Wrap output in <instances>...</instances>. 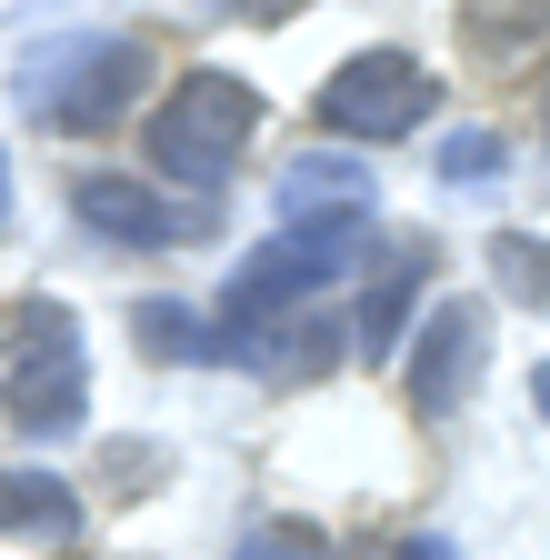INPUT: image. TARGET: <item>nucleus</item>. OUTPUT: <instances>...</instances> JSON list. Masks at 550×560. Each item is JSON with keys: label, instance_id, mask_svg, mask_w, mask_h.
<instances>
[{"label": "nucleus", "instance_id": "1", "mask_svg": "<svg viewBox=\"0 0 550 560\" xmlns=\"http://www.w3.org/2000/svg\"><path fill=\"white\" fill-rule=\"evenodd\" d=\"M81 410H91V340H81V320L60 301H21L11 320H0V420L31 431V441H60V431H81Z\"/></svg>", "mask_w": 550, "mask_h": 560}, {"label": "nucleus", "instance_id": "2", "mask_svg": "<svg viewBox=\"0 0 550 560\" xmlns=\"http://www.w3.org/2000/svg\"><path fill=\"white\" fill-rule=\"evenodd\" d=\"M250 130H260V91L231 81V70H190V81L151 110L141 151H151V171L180 180V190H221V180L241 171V151H250Z\"/></svg>", "mask_w": 550, "mask_h": 560}, {"label": "nucleus", "instance_id": "3", "mask_svg": "<svg viewBox=\"0 0 550 560\" xmlns=\"http://www.w3.org/2000/svg\"><path fill=\"white\" fill-rule=\"evenodd\" d=\"M141 81H151V50L130 40V31H60L50 50L21 60V101L50 130H101V120H120Z\"/></svg>", "mask_w": 550, "mask_h": 560}, {"label": "nucleus", "instance_id": "4", "mask_svg": "<svg viewBox=\"0 0 550 560\" xmlns=\"http://www.w3.org/2000/svg\"><path fill=\"white\" fill-rule=\"evenodd\" d=\"M431 101H441V81L410 50H351L320 81V120L340 130V140H400V130H421L431 120Z\"/></svg>", "mask_w": 550, "mask_h": 560}, {"label": "nucleus", "instance_id": "5", "mask_svg": "<svg viewBox=\"0 0 550 560\" xmlns=\"http://www.w3.org/2000/svg\"><path fill=\"white\" fill-rule=\"evenodd\" d=\"M71 210L101 241H120V250H180V241L211 231V200H161L151 180H120V171H81Z\"/></svg>", "mask_w": 550, "mask_h": 560}, {"label": "nucleus", "instance_id": "6", "mask_svg": "<svg viewBox=\"0 0 550 560\" xmlns=\"http://www.w3.org/2000/svg\"><path fill=\"white\" fill-rule=\"evenodd\" d=\"M480 361H491V311L480 301H431L421 311V350H410V410H460L480 390Z\"/></svg>", "mask_w": 550, "mask_h": 560}, {"label": "nucleus", "instance_id": "7", "mask_svg": "<svg viewBox=\"0 0 550 560\" xmlns=\"http://www.w3.org/2000/svg\"><path fill=\"white\" fill-rule=\"evenodd\" d=\"M431 270H441V250H431L421 231H400V241H381V250H371V291H361V320H351V350H361L371 371H381V361H400L410 311H421Z\"/></svg>", "mask_w": 550, "mask_h": 560}, {"label": "nucleus", "instance_id": "8", "mask_svg": "<svg viewBox=\"0 0 550 560\" xmlns=\"http://www.w3.org/2000/svg\"><path fill=\"white\" fill-rule=\"evenodd\" d=\"M281 231H371V200H381V171L371 161H340V151H311L281 171Z\"/></svg>", "mask_w": 550, "mask_h": 560}, {"label": "nucleus", "instance_id": "9", "mask_svg": "<svg viewBox=\"0 0 550 560\" xmlns=\"http://www.w3.org/2000/svg\"><path fill=\"white\" fill-rule=\"evenodd\" d=\"M0 530L60 550V540H81V501H71L50 470H0Z\"/></svg>", "mask_w": 550, "mask_h": 560}, {"label": "nucleus", "instance_id": "10", "mask_svg": "<svg viewBox=\"0 0 550 560\" xmlns=\"http://www.w3.org/2000/svg\"><path fill=\"white\" fill-rule=\"evenodd\" d=\"M141 350H151V361H221V350H211V320L180 311V301H141Z\"/></svg>", "mask_w": 550, "mask_h": 560}, {"label": "nucleus", "instance_id": "11", "mask_svg": "<svg viewBox=\"0 0 550 560\" xmlns=\"http://www.w3.org/2000/svg\"><path fill=\"white\" fill-rule=\"evenodd\" d=\"M491 270H501L511 301H530V311L550 301V241H540V231H501V241H491Z\"/></svg>", "mask_w": 550, "mask_h": 560}, {"label": "nucleus", "instance_id": "12", "mask_svg": "<svg viewBox=\"0 0 550 560\" xmlns=\"http://www.w3.org/2000/svg\"><path fill=\"white\" fill-rule=\"evenodd\" d=\"M501 171H511V140H501V130H450V140H441V180L491 190Z\"/></svg>", "mask_w": 550, "mask_h": 560}, {"label": "nucleus", "instance_id": "13", "mask_svg": "<svg viewBox=\"0 0 550 560\" xmlns=\"http://www.w3.org/2000/svg\"><path fill=\"white\" fill-rule=\"evenodd\" d=\"M231 560H320V530H311V521H270V530H250Z\"/></svg>", "mask_w": 550, "mask_h": 560}, {"label": "nucleus", "instance_id": "14", "mask_svg": "<svg viewBox=\"0 0 550 560\" xmlns=\"http://www.w3.org/2000/svg\"><path fill=\"white\" fill-rule=\"evenodd\" d=\"M530 410H540V420H550V361H540V371H530Z\"/></svg>", "mask_w": 550, "mask_h": 560}, {"label": "nucleus", "instance_id": "15", "mask_svg": "<svg viewBox=\"0 0 550 560\" xmlns=\"http://www.w3.org/2000/svg\"><path fill=\"white\" fill-rule=\"evenodd\" d=\"M0 210H11V171H0Z\"/></svg>", "mask_w": 550, "mask_h": 560}]
</instances>
